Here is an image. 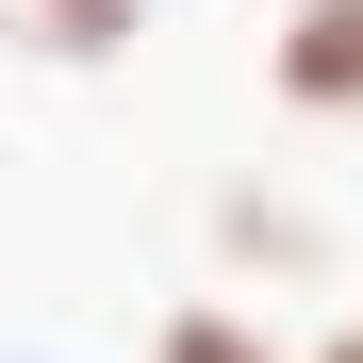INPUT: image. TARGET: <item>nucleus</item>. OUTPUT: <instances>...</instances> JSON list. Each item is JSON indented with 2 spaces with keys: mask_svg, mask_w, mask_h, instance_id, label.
<instances>
[{
  "mask_svg": "<svg viewBox=\"0 0 363 363\" xmlns=\"http://www.w3.org/2000/svg\"><path fill=\"white\" fill-rule=\"evenodd\" d=\"M17 17L67 50V67H99V50H133V0H17Z\"/></svg>",
  "mask_w": 363,
  "mask_h": 363,
  "instance_id": "obj_3",
  "label": "nucleus"
},
{
  "mask_svg": "<svg viewBox=\"0 0 363 363\" xmlns=\"http://www.w3.org/2000/svg\"><path fill=\"white\" fill-rule=\"evenodd\" d=\"M314 363H363V314H347V330H314Z\"/></svg>",
  "mask_w": 363,
  "mask_h": 363,
  "instance_id": "obj_5",
  "label": "nucleus"
},
{
  "mask_svg": "<svg viewBox=\"0 0 363 363\" xmlns=\"http://www.w3.org/2000/svg\"><path fill=\"white\" fill-rule=\"evenodd\" d=\"M264 83H281V116H363V0H281Z\"/></svg>",
  "mask_w": 363,
  "mask_h": 363,
  "instance_id": "obj_1",
  "label": "nucleus"
},
{
  "mask_svg": "<svg viewBox=\"0 0 363 363\" xmlns=\"http://www.w3.org/2000/svg\"><path fill=\"white\" fill-rule=\"evenodd\" d=\"M149 363H297V347L248 314V297H182V314L149 330Z\"/></svg>",
  "mask_w": 363,
  "mask_h": 363,
  "instance_id": "obj_2",
  "label": "nucleus"
},
{
  "mask_svg": "<svg viewBox=\"0 0 363 363\" xmlns=\"http://www.w3.org/2000/svg\"><path fill=\"white\" fill-rule=\"evenodd\" d=\"M231 248H248V264H297V281L330 264V248H314V215H264V199H231Z\"/></svg>",
  "mask_w": 363,
  "mask_h": 363,
  "instance_id": "obj_4",
  "label": "nucleus"
}]
</instances>
